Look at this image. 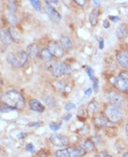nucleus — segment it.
Returning a JSON list of instances; mask_svg holds the SVG:
<instances>
[{
  "mask_svg": "<svg viewBox=\"0 0 128 157\" xmlns=\"http://www.w3.org/2000/svg\"><path fill=\"white\" fill-rule=\"evenodd\" d=\"M2 101L5 104L14 108L15 110H21L25 106V101L21 94L14 89L9 90L2 96Z\"/></svg>",
  "mask_w": 128,
  "mask_h": 157,
  "instance_id": "1",
  "label": "nucleus"
},
{
  "mask_svg": "<svg viewBox=\"0 0 128 157\" xmlns=\"http://www.w3.org/2000/svg\"><path fill=\"white\" fill-rule=\"evenodd\" d=\"M85 154V150L83 147H69L56 151V157H82Z\"/></svg>",
  "mask_w": 128,
  "mask_h": 157,
  "instance_id": "2",
  "label": "nucleus"
},
{
  "mask_svg": "<svg viewBox=\"0 0 128 157\" xmlns=\"http://www.w3.org/2000/svg\"><path fill=\"white\" fill-rule=\"evenodd\" d=\"M105 113H106L107 118L112 123H118L122 118V110H121L120 106H117V105L111 104V105L107 106L106 110H105Z\"/></svg>",
  "mask_w": 128,
  "mask_h": 157,
  "instance_id": "3",
  "label": "nucleus"
},
{
  "mask_svg": "<svg viewBox=\"0 0 128 157\" xmlns=\"http://www.w3.org/2000/svg\"><path fill=\"white\" fill-rule=\"evenodd\" d=\"M116 87L122 91H128V73H121L113 81Z\"/></svg>",
  "mask_w": 128,
  "mask_h": 157,
  "instance_id": "4",
  "label": "nucleus"
},
{
  "mask_svg": "<svg viewBox=\"0 0 128 157\" xmlns=\"http://www.w3.org/2000/svg\"><path fill=\"white\" fill-rule=\"evenodd\" d=\"M107 100L108 101L112 104V105H122L124 104V98L122 94L115 92V91H111L107 94Z\"/></svg>",
  "mask_w": 128,
  "mask_h": 157,
  "instance_id": "5",
  "label": "nucleus"
},
{
  "mask_svg": "<svg viewBox=\"0 0 128 157\" xmlns=\"http://www.w3.org/2000/svg\"><path fill=\"white\" fill-rule=\"evenodd\" d=\"M50 142L57 146V147H65L69 144V140L67 137L59 135V134H54L49 138Z\"/></svg>",
  "mask_w": 128,
  "mask_h": 157,
  "instance_id": "6",
  "label": "nucleus"
},
{
  "mask_svg": "<svg viewBox=\"0 0 128 157\" xmlns=\"http://www.w3.org/2000/svg\"><path fill=\"white\" fill-rule=\"evenodd\" d=\"M45 10H46L47 15L50 18V20H52V21H55V22L60 21L61 16H60V14L58 12V10H57L55 8H53V7L50 6V5H46V6H45Z\"/></svg>",
  "mask_w": 128,
  "mask_h": 157,
  "instance_id": "7",
  "label": "nucleus"
},
{
  "mask_svg": "<svg viewBox=\"0 0 128 157\" xmlns=\"http://www.w3.org/2000/svg\"><path fill=\"white\" fill-rule=\"evenodd\" d=\"M48 50L52 54V56H55L57 58H61L64 54V51L62 49V47H60L56 42H50L48 44Z\"/></svg>",
  "mask_w": 128,
  "mask_h": 157,
  "instance_id": "8",
  "label": "nucleus"
},
{
  "mask_svg": "<svg viewBox=\"0 0 128 157\" xmlns=\"http://www.w3.org/2000/svg\"><path fill=\"white\" fill-rule=\"evenodd\" d=\"M29 105H30L31 110L36 113H43L45 111V107L37 100H31L29 102Z\"/></svg>",
  "mask_w": 128,
  "mask_h": 157,
  "instance_id": "9",
  "label": "nucleus"
},
{
  "mask_svg": "<svg viewBox=\"0 0 128 157\" xmlns=\"http://www.w3.org/2000/svg\"><path fill=\"white\" fill-rule=\"evenodd\" d=\"M95 124H96V125H98V127H100V128H110V127H111L110 120L107 117L102 116V115L98 116L95 119Z\"/></svg>",
  "mask_w": 128,
  "mask_h": 157,
  "instance_id": "10",
  "label": "nucleus"
},
{
  "mask_svg": "<svg viewBox=\"0 0 128 157\" xmlns=\"http://www.w3.org/2000/svg\"><path fill=\"white\" fill-rule=\"evenodd\" d=\"M117 60L122 68L128 70V55L126 53L119 52L117 55Z\"/></svg>",
  "mask_w": 128,
  "mask_h": 157,
  "instance_id": "11",
  "label": "nucleus"
},
{
  "mask_svg": "<svg viewBox=\"0 0 128 157\" xmlns=\"http://www.w3.org/2000/svg\"><path fill=\"white\" fill-rule=\"evenodd\" d=\"M48 70L50 72V74L53 75V76H60L62 75L61 74V69H60V63H57V62H53L51 63L49 66H48Z\"/></svg>",
  "mask_w": 128,
  "mask_h": 157,
  "instance_id": "12",
  "label": "nucleus"
},
{
  "mask_svg": "<svg viewBox=\"0 0 128 157\" xmlns=\"http://www.w3.org/2000/svg\"><path fill=\"white\" fill-rule=\"evenodd\" d=\"M128 35V27L126 24H122L119 26L116 30V36L120 39H123L127 36Z\"/></svg>",
  "mask_w": 128,
  "mask_h": 157,
  "instance_id": "13",
  "label": "nucleus"
},
{
  "mask_svg": "<svg viewBox=\"0 0 128 157\" xmlns=\"http://www.w3.org/2000/svg\"><path fill=\"white\" fill-rule=\"evenodd\" d=\"M59 42H60V45H61L62 48L66 49V50H71L73 48V47L72 40L67 36H61L59 38Z\"/></svg>",
  "mask_w": 128,
  "mask_h": 157,
  "instance_id": "14",
  "label": "nucleus"
},
{
  "mask_svg": "<svg viewBox=\"0 0 128 157\" xmlns=\"http://www.w3.org/2000/svg\"><path fill=\"white\" fill-rule=\"evenodd\" d=\"M12 41V37L9 31L6 29H1V42L5 45H9Z\"/></svg>",
  "mask_w": 128,
  "mask_h": 157,
  "instance_id": "15",
  "label": "nucleus"
},
{
  "mask_svg": "<svg viewBox=\"0 0 128 157\" xmlns=\"http://www.w3.org/2000/svg\"><path fill=\"white\" fill-rule=\"evenodd\" d=\"M7 59H8V62H9V63L12 67H14V68H20V67H21L20 61L18 59V58L13 53H9L8 55V57H7Z\"/></svg>",
  "mask_w": 128,
  "mask_h": 157,
  "instance_id": "16",
  "label": "nucleus"
},
{
  "mask_svg": "<svg viewBox=\"0 0 128 157\" xmlns=\"http://www.w3.org/2000/svg\"><path fill=\"white\" fill-rule=\"evenodd\" d=\"M27 53L29 57L31 58H36L37 54L39 53V47L36 44H32L27 48Z\"/></svg>",
  "mask_w": 128,
  "mask_h": 157,
  "instance_id": "17",
  "label": "nucleus"
},
{
  "mask_svg": "<svg viewBox=\"0 0 128 157\" xmlns=\"http://www.w3.org/2000/svg\"><path fill=\"white\" fill-rule=\"evenodd\" d=\"M99 15H100V11L98 10H93L89 15V21L91 23L92 26L97 25L98 23V19H99Z\"/></svg>",
  "mask_w": 128,
  "mask_h": 157,
  "instance_id": "18",
  "label": "nucleus"
},
{
  "mask_svg": "<svg viewBox=\"0 0 128 157\" xmlns=\"http://www.w3.org/2000/svg\"><path fill=\"white\" fill-rule=\"evenodd\" d=\"M17 57H18V59L20 61V63H21V66L22 67V66H24V64L27 62L29 55H28L27 52H25L23 50H20L18 52V56Z\"/></svg>",
  "mask_w": 128,
  "mask_h": 157,
  "instance_id": "19",
  "label": "nucleus"
},
{
  "mask_svg": "<svg viewBox=\"0 0 128 157\" xmlns=\"http://www.w3.org/2000/svg\"><path fill=\"white\" fill-rule=\"evenodd\" d=\"M40 58L44 61L47 62V61L52 60V54L50 53V51L48 50V48H43L40 51Z\"/></svg>",
  "mask_w": 128,
  "mask_h": 157,
  "instance_id": "20",
  "label": "nucleus"
},
{
  "mask_svg": "<svg viewBox=\"0 0 128 157\" xmlns=\"http://www.w3.org/2000/svg\"><path fill=\"white\" fill-rule=\"evenodd\" d=\"M60 69H61L62 75H69L72 74V68L70 67V65L65 63V62H61L60 63Z\"/></svg>",
  "mask_w": 128,
  "mask_h": 157,
  "instance_id": "21",
  "label": "nucleus"
},
{
  "mask_svg": "<svg viewBox=\"0 0 128 157\" xmlns=\"http://www.w3.org/2000/svg\"><path fill=\"white\" fill-rule=\"evenodd\" d=\"M82 147L85 150V151H91L95 149V143L92 140H87L84 142Z\"/></svg>",
  "mask_w": 128,
  "mask_h": 157,
  "instance_id": "22",
  "label": "nucleus"
},
{
  "mask_svg": "<svg viewBox=\"0 0 128 157\" xmlns=\"http://www.w3.org/2000/svg\"><path fill=\"white\" fill-rule=\"evenodd\" d=\"M9 33H10V36L12 37V40L18 43L20 41V39H21V36H20L18 31L15 28H11L10 31H9Z\"/></svg>",
  "mask_w": 128,
  "mask_h": 157,
  "instance_id": "23",
  "label": "nucleus"
},
{
  "mask_svg": "<svg viewBox=\"0 0 128 157\" xmlns=\"http://www.w3.org/2000/svg\"><path fill=\"white\" fill-rule=\"evenodd\" d=\"M6 18H7V20H8L11 24H13V25H16L17 22H18V18H17L13 13H11V12H8V13L6 14Z\"/></svg>",
  "mask_w": 128,
  "mask_h": 157,
  "instance_id": "24",
  "label": "nucleus"
},
{
  "mask_svg": "<svg viewBox=\"0 0 128 157\" xmlns=\"http://www.w3.org/2000/svg\"><path fill=\"white\" fill-rule=\"evenodd\" d=\"M97 107H98V103L97 101H92L89 104H88V113L90 115H93L96 112V110H97Z\"/></svg>",
  "mask_w": 128,
  "mask_h": 157,
  "instance_id": "25",
  "label": "nucleus"
},
{
  "mask_svg": "<svg viewBox=\"0 0 128 157\" xmlns=\"http://www.w3.org/2000/svg\"><path fill=\"white\" fill-rule=\"evenodd\" d=\"M8 9H9V10L12 13V12H16V10H17V6H16V4H15V2L14 1H9V3H8Z\"/></svg>",
  "mask_w": 128,
  "mask_h": 157,
  "instance_id": "26",
  "label": "nucleus"
},
{
  "mask_svg": "<svg viewBox=\"0 0 128 157\" xmlns=\"http://www.w3.org/2000/svg\"><path fill=\"white\" fill-rule=\"evenodd\" d=\"M45 101H46V103L47 104L48 107H53L55 105V103H56L55 99L53 97H47V98L45 99Z\"/></svg>",
  "mask_w": 128,
  "mask_h": 157,
  "instance_id": "27",
  "label": "nucleus"
},
{
  "mask_svg": "<svg viewBox=\"0 0 128 157\" xmlns=\"http://www.w3.org/2000/svg\"><path fill=\"white\" fill-rule=\"evenodd\" d=\"M15 109L7 105V104H4L1 106V113H9V112H11V111H14Z\"/></svg>",
  "mask_w": 128,
  "mask_h": 157,
  "instance_id": "28",
  "label": "nucleus"
},
{
  "mask_svg": "<svg viewBox=\"0 0 128 157\" xmlns=\"http://www.w3.org/2000/svg\"><path fill=\"white\" fill-rule=\"evenodd\" d=\"M30 3H31L32 6H33V8H35L37 11H40L41 6H40V2L39 1H37V0H32Z\"/></svg>",
  "mask_w": 128,
  "mask_h": 157,
  "instance_id": "29",
  "label": "nucleus"
},
{
  "mask_svg": "<svg viewBox=\"0 0 128 157\" xmlns=\"http://www.w3.org/2000/svg\"><path fill=\"white\" fill-rule=\"evenodd\" d=\"M88 131H89V128H88V125L85 124L82 128H80V129L78 130V133H79L80 135H83V136H84V135H86V134L88 133Z\"/></svg>",
  "mask_w": 128,
  "mask_h": 157,
  "instance_id": "30",
  "label": "nucleus"
},
{
  "mask_svg": "<svg viewBox=\"0 0 128 157\" xmlns=\"http://www.w3.org/2000/svg\"><path fill=\"white\" fill-rule=\"evenodd\" d=\"M85 69H86V71H87V75H89L90 79H91V80H93L95 77H94V73H93L92 68H91L90 66H85Z\"/></svg>",
  "mask_w": 128,
  "mask_h": 157,
  "instance_id": "31",
  "label": "nucleus"
},
{
  "mask_svg": "<svg viewBox=\"0 0 128 157\" xmlns=\"http://www.w3.org/2000/svg\"><path fill=\"white\" fill-rule=\"evenodd\" d=\"M50 128L53 130V131H57V130H58L59 128H60V127H61V124H50Z\"/></svg>",
  "mask_w": 128,
  "mask_h": 157,
  "instance_id": "32",
  "label": "nucleus"
},
{
  "mask_svg": "<svg viewBox=\"0 0 128 157\" xmlns=\"http://www.w3.org/2000/svg\"><path fill=\"white\" fill-rule=\"evenodd\" d=\"M93 87H94V90L96 92L99 91V80L97 78H94L93 79Z\"/></svg>",
  "mask_w": 128,
  "mask_h": 157,
  "instance_id": "33",
  "label": "nucleus"
},
{
  "mask_svg": "<svg viewBox=\"0 0 128 157\" xmlns=\"http://www.w3.org/2000/svg\"><path fill=\"white\" fill-rule=\"evenodd\" d=\"M92 140H93L94 142H96L97 144H100V143H101V137L99 136V135H95V136L92 138Z\"/></svg>",
  "mask_w": 128,
  "mask_h": 157,
  "instance_id": "34",
  "label": "nucleus"
},
{
  "mask_svg": "<svg viewBox=\"0 0 128 157\" xmlns=\"http://www.w3.org/2000/svg\"><path fill=\"white\" fill-rule=\"evenodd\" d=\"M42 124H43L42 122H31L28 124V125L29 127H39Z\"/></svg>",
  "mask_w": 128,
  "mask_h": 157,
  "instance_id": "35",
  "label": "nucleus"
},
{
  "mask_svg": "<svg viewBox=\"0 0 128 157\" xmlns=\"http://www.w3.org/2000/svg\"><path fill=\"white\" fill-rule=\"evenodd\" d=\"M74 3H76L77 5H79L81 7H84V6H85L86 1H85V0H75Z\"/></svg>",
  "mask_w": 128,
  "mask_h": 157,
  "instance_id": "36",
  "label": "nucleus"
},
{
  "mask_svg": "<svg viewBox=\"0 0 128 157\" xmlns=\"http://www.w3.org/2000/svg\"><path fill=\"white\" fill-rule=\"evenodd\" d=\"M98 40H99V48L100 49H103L104 48V41L101 37H98Z\"/></svg>",
  "mask_w": 128,
  "mask_h": 157,
  "instance_id": "37",
  "label": "nucleus"
},
{
  "mask_svg": "<svg viewBox=\"0 0 128 157\" xmlns=\"http://www.w3.org/2000/svg\"><path fill=\"white\" fill-rule=\"evenodd\" d=\"M74 108H75V105H74L73 103H68V104L65 105V110H67V111L73 110V109H74Z\"/></svg>",
  "mask_w": 128,
  "mask_h": 157,
  "instance_id": "38",
  "label": "nucleus"
},
{
  "mask_svg": "<svg viewBox=\"0 0 128 157\" xmlns=\"http://www.w3.org/2000/svg\"><path fill=\"white\" fill-rule=\"evenodd\" d=\"M26 150L29 151H31V152H33V151H35V147H34L33 144H28V145L26 146Z\"/></svg>",
  "mask_w": 128,
  "mask_h": 157,
  "instance_id": "39",
  "label": "nucleus"
},
{
  "mask_svg": "<svg viewBox=\"0 0 128 157\" xmlns=\"http://www.w3.org/2000/svg\"><path fill=\"white\" fill-rule=\"evenodd\" d=\"M109 19L110 20H111L112 21H114V22H117V21H120V18L119 17H117V16H110L109 17Z\"/></svg>",
  "mask_w": 128,
  "mask_h": 157,
  "instance_id": "40",
  "label": "nucleus"
},
{
  "mask_svg": "<svg viewBox=\"0 0 128 157\" xmlns=\"http://www.w3.org/2000/svg\"><path fill=\"white\" fill-rule=\"evenodd\" d=\"M26 136H27V134H26V133L21 132V133H19V134L17 135V138H18V139H21V140H22V139H24Z\"/></svg>",
  "mask_w": 128,
  "mask_h": 157,
  "instance_id": "41",
  "label": "nucleus"
},
{
  "mask_svg": "<svg viewBox=\"0 0 128 157\" xmlns=\"http://www.w3.org/2000/svg\"><path fill=\"white\" fill-rule=\"evenodd\" d=\"M103 27L106 28V29L110 28V22H109L108 20H104V21H103Z\"/></svg>",
  "mask_w": 128,
  "mask_h": 157,
  "instance_id": "42",
  "label": "nucleus"
},
{
  "mask_svg": "<svg viewBox=\"0 0 128 157\" xmlns=\"http://www.w3.org/2000/svg\"><path fill=\"white\" fill-rule=\"evenodd\" d=\"M45 2H46L47 5H48V4H58V0H55V1H54V0H53V1H51V0H48V1H45Z\"/></svg>",
  "mask_w": 128,
  "mask_h": 157,
  "instance_id": "43",
  "label": "nucleus"
},
{
  "mask_svg": "<svg viewBox=\"0 0 128 157\" xmlns=\"http://www.w3.org/2000/svg\"><path fill=\"white\" fill-rule=\"evenodd\" d=\"M72 118V114L71 113H69V114H66L65 115V117H63V120H65V121H68L69 119H71Z\"/></svg>",
  "mask_w": 128,
  "mask_h": 157,
  "instance_id": "44",
  "label": "nucleus"
},
{
  "mask_svg": "<svg viewBox=\"0 0 128 157\" xmlns=\"http://www.w3.org/2000/svg\"><path fill=\"white\" fill-rule=\"evenodd\" d=\"M100 156V157H112V156H111L110 154H108V153H106V152H101Z\"/></svg>",
  "mask_w": 128,
  "mask_h": 157,
  "instance_id": "45",
  "label": "nucleus"
},
{
  "mask_svg": "<svg viewBox=\"0 0 128 157\" xmlns=\"http://www.w3.org/2000/svg\"><path fill=\"white\" fill-rule=\"evenodd\" d=\"M91 91H92V89H91V88H88V89L85 90V94L86 96H89V95H90V93H91Z\"/></svg>",
  "mask_w": 128,
  "mask_h": 157,
  "instance_id": "46",
  "label": "nucleus"
},
{
  "mask_svg": "<svg viewBox=\"0 0 128 157\" xmlns=\"http://www.w3.org/2000/svg\"><path fill=\"white\" fill-rule=\"evenodd\" d=\"M93 4H95V6H100V1H96V0H94V1H93Z\"/></svg>",
  "mask_w": 128,
  "mask_h": 157,
  "instance_id": "47",
  "label": "nucleus"
},
{
  "mask_svg": "<svg viewBox=\"0 0 128 157\" xmlns=\"http://www.w3.org/2000/svg\"><path fill=\"white\" fill-rule=\"evenodd\" d=\"M122 157H128V151H126V152L122 155Z\"/></svg>",
  "mask_w": 128,
  "mask_h": 157,
  "instance_id": "48",
  "label": "nucleus"
},
{
  "mask_svg": "<svg viewBox=\"0 0 128 157\" xmlns=\"http://www.w3.org/2000/svg\"><path fill=\"white\" fill-rule=\"evenodd\" d=\"M126 133H127V136H128V122H127V124H126Z\"/></svg>",
  "mask_w": 128,
  "mask_h": 157,
  "instance_id": "49",
  "label": "nucleus"
},
{
  "mask_svg": "<svg viewBox=\"0 0 128 157\" xmlns=\"http://www.w3.org/2000/svg\"><path fill=\"white\" fill-rule=\"evenodd\" d=\"M127 55H128V48H127Z\"/></svg>",
  "mask_w": 128,
  "mask_h": 157,
  "instance_id": "50",
  "label": "nucleus"
},
{
  "mask_svg": "<svg viewBox=\"0 0 128 157\" xmlns=\"http://www.w3.org/2000/svg\"><path fill=\"white\" fill-rule=\"evenodd\" d=\"M96 157H100V155H98V156H96Z\"/></svg>",
  "mask_w": 128,
  "mask_h": 157,
  "instance_id": "51",
  "label": "nucleus"
}]
</instances>
